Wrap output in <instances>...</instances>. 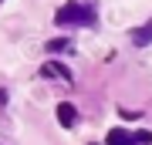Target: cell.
I'll use <instances>...</instances> for the list:
<instances>
[{
	"instance_id": "6",
	"label": "cell",
	"mask_w": 152,
	"mask_h": 145,
	"mask_svg": "<svg viewBox=\"0 0 152 145\" xmlns=\"http://www.w3.org/2000/svg\"><path fill=\"white\" fill-rule=\"evenodd\" d=\"M132 142H139V145H152V132H135V135H132Z\"/></svg>"
},
{
	"instance_id": "1",
	"label": "cell",
	"mask_w": 152,
	"mask_h": 145,
	"mask_svg": "<svg viewBox=\"0 0 152 145\" xmlns=\"http://www.w3.org/2000/svg\"><path fill=\"white\" fill-rule=\"evenodd\" d=\"M54 20L58 24H91L95 10L91 7H81V4H68V7H61V10L54 14Z\"/></svg>"
},
{
	"instance_id": "7",
	"label": "cell",
	"mask_w": 152,
	"mask_h": 145,
	"mask_svg": "<svg viewBox=\"0 0 152 145\" xmlns=\"http://www.w3.org/2000/svg\"><path fill=\"white\" fill-rule=\"evenodd\" d=\"M68 47V41L64 37H58V41H48V51H64Z\"/></svg>"
},
{
	"instance_id": "8",
	"label": "cell",
	"mask_w": 152,
	"mask_h": 145,
	"mask_svg": "<svg viewBox=\"0 0 152 145\" xmlns=\"http://www.w3.org/2000/svg\"><path fill=\"white\" fill-rule=\"evenodd\" d=\"M7 101V91H4V88H0V105H4Z\"/></svg>"
},
{
	"instance_id": "2",
	"label": "cell",
	"mask_w": 152,
	"mask_h": 145,
	"mask_svg": "<svg viewBox=\"0 0 152 145\" xmlns=\"http://www.w3.org/2000/svg\"><path fill=\"white\" fill-rule=\"evenodd\" d=\"M58 122L64 125V128H71V125L78 122V111H75V105H68V101H61V105H58Z\"/></svg>"
},
{
	"instance_id": "5",
	"label": "cell",
	"mask_w": 152,
	"mask_h": 145,
	"mask_svg": "<svg viewBox=\"0 0 152 145\" xmlns=\"http://www.w3.org/2000/svg\"><path fill=\"white\" fill-rule=\"evenodd\" d=\"M44 74H58V78L71 81V71H68V68H61V64H54V61H51V64H44Z\"/></svg>"
},
{
	"instance_id": "3",
	"label": "cell",
	"mask_w": 152,
	"mask_h": 145,
	"mask_svg": "<svg viewBox=\"0 0 152 145\" xmlns=\"http://www.w3.org/2000/svg\"><path fill=\"white\" fill-rule=\"evenodd\" d=\"M132 41H135L139 47H145V44L152 41V20H149V24H142V27H135V31H132Z\"/></svg>"
},
{
	"instance_id": "4",
	"label": "cell",
	"mask_w": 152,
	"mask_h": 145,
	"mask_svg": "<svg viewBox=\"0 0 152 145\" xmlns=\"http://www.w3.org/2000/svg\"><path fill=\"white\" fill-rule=\"evenodd\" d=\"M108 145H135V142H132V135H129V132L112 128V132H108Z\"/></svg>"
}]
</instances>
